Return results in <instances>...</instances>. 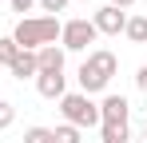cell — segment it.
Returning <instances> with one entry per match:
<instances>
[{"label": "cell", "instance_id": "cell-1", "mask_svg": "<svg viewBox=\"0 0 147 143\" xmlns=\"http://www.w3.org/2000/svg\"><path fill=\"white\" fill-rule=\"evenodd\" d=\"M115 72H119L115 52H107V48H92V52H88V60H84V64H80V72H76L80 92H84V95L107 92V84H111V76H115Z\"/></svg>", "mask_w": 147, "mask_h": 143}, {"label": "cell", "instance_id": "cell-2", "mask_svg": "<svg viewBox=\"0 0 147 143\" xmlns=\"http://www.w3.org/2000/svg\"><path fill=\"white\" fill-rule=\"evenodd\" d=\"M60 16H20L16 28H12V40L16 48H24V52H40V48H48L60 40Z\"/></svg>", "mask_w": 147, "mask_h": 143}, {"label": "cell", "instance_id": "cell-3", "mask_svg": "<svg viewBox=\"0 0 147 143\" xmlns=\"http://www.w3.org/2000/svg\"><path fill=\"white\" fill-rule=\"evenodd\" d=\"M60 115H64V123H72V127H96L99 123V103L92 99V95L84 92H68L64 99H60Z\"/></svg>", "mask_w": 147, "mask_h": 143}, {"label": "cell", "instance_id": "cell-4", "mask_svg": "<svg viewBox=\"0 0 147 143\" xmlns=\"http://www.w3.org/2000/svg\"><path fill=\"white\" fill-rule=\"evenodd\" d=\"M96 40H99V32L88 16L64 20V28H60V48L64 52H88V44H96Z\"/></svg>", "mask_w": 147, "mask_h": 143}, {"label": "cell", "instance_id": "cell-5", "mask_svg": "<svg viewBox=\"0 0 147 143\" xmlns=\"http://www.w3.org/2000/svg\"><path fill=\"white\" fill-rule=\"evenodd\" d=\"M127 115H131V103L123 95H115V92H103V99H99V123H127Z\"/></svg>", "mask_w": 147, "mask_h": 143}, {"label": "cell", "instance_id": "cell-6", "mask_svg": "<svg viewBox=\"0 0 147 143\" xmlns=\"http://www.w3.org/2000/svg\"><path fill=\"white\" fill-rule=\"evenodd\" d=\"M92 24H96V32H99V36H119L123 28H127V12L111 8V4H103L96 16H92Z\"/></svg>", "mask_w": 147, "mask_h": 143}, {"label": "cell", "instance_id": "cell-7", "mask_svg": "<svg viewBox=\"0 0 147 143\" xmlns=\"http://www.w3.org/2000/svg\"><path fill=\"white\" fill-rule=\"evenodd\" d=\"M36 92L44 95V99H56V103H60V99L68 95V76H64V72H40V76H36Z\"/></svg>", "mask_w": 147, "mask_h": 143}, {"label": "cell", "instance_id": "cell-8", "mask_svg": "<svg viewBox=\"0 0 147 143\" xmlns=\"http://www.w3.org/2000/svg\"><path fill=\"white\" fill-rule=\"evenodd\" d=\"M8 72H12L16 80H36V76H40V68H36V52H24V48H20V52L12 56Z\"/></svg>", "mask_w": 147, "mask_h": 143}, {"label": "cell", "instance_id": "cell-9", "mask_svg": "<svg viewBox=\"0 0 147 143\" xmlns=\"http://www.w3.org/2000/svg\"><path fill=\"white\" fill-rule=\"evenodd\" d=\"M36 68L40 72H64V48H56V44L40 48L36 52Z\"/></svg>", "mask_w": 147, "mask_h": 143}, {"label": "cell", "instance_id": "cell-10", "mask_svg": "<svg viewBox=\"0 0 147 143\" xmlns=\"http://www.w3.org/2000/svg\"><path fill=\"white\" fill-rule=\"evenodd\" d=\"M99 139L103 143H131V127L127 123H99Z\"/></svg>", "mask_w": 147, "mask_h": 143}, {"label": "cell", "instance_id": "cell-11", "mask_svg": "<svg viewBox=\"0 0 147 143\" xmlns=\"http://www.w3.org/2000/svg\"><path fill=\"white\" fill-rule=\"evenodd\" d=\"M123 36H127L131 44H147V16H127Z\"/></svg>", "mask_w": 147, "mask_h": 143}, {"label": "cell", "instance_id": "cell-12", "mask_svg": "<svg viewBox=\"0 0 147 143\" xmlns=\"http://www.w3.org/2000/svg\"><path fill=\"white\" fill-rule=\"evenodd\" d=\"M52 139H56V143H84V139H80V127H72V123L52 127Z\"/></svg>", "mask_w": 147, "mask_h": 143}, {"label": "cell", "instance_id": "cell-13", "mask_svg": "<svg viewBox=\"0 0 147 143\" xmlns=\"http://www.w3.org/2000/svg\"><path fill=\"white\" fill-rule=\"evenodd\" d=\"M16 52H20V48H16V40H12V36H0V68H8Z\"/></svg>", "mask_w": 147, "mask_h": 143}, {"label": "cell", "instance_id": "cell-14", "mask_svg": "<svg viewBox=\"0 0 147 143\" xmlns=\"http://www.w3.org/2000/svg\"><path fill=\"white\" fill-rule=\"evenodd\" d=\"M24 143H56V139H52V127H28Z\"/></svg>", "mask_w": 147, "mask_h": 143}, {"label": "cell", "instance_id": "cell-15", "mask_svg": "<svg viewBox=\"0 0 147 143\" xmlns=\"http://www.w3.org/2000/svg\"><path fill=\"white\" fill-rule=\"evenodd\" d=\"M16 123V103H8V99H0V131H8Z\"/></svg>", "mask_w": 147, "mask_h": 143}, {"label": "cell", "instance_id": "cell-16", "mask_svg": "<svg viewBox=\"0 0 147 143\" xmlns=\"http://www.w3.org/2000/svg\"><path fill=\"white\" fill-rule=\"evenodd\" d=\"M68 4H72V0H36V8H40L44 16H60Z\"/></svg>", "mask_w": 147, "mask_h": 143}, {"label": "cell", "instance_id": "cell-17", "mask_svg": "<svg viewBox=\"0 0 147 143\" xmlns=\"http://www.w3.org/2000/svg\"><path fill=\"white\" fill-rule=\"evenodd\" d=\"M8 4H12V12H32L36 8V0H8Z\"/></svg>", "mask_w": 147, "mask_h": 143}, {"label": "cell", "instance_id": "cell-18", "mask_svg": "<svg viewBox=\"0 0 147 143\" xmlns=\"http://www.w3.org/2000/svg\"><path fill=\"white\" fill-rule=\"evenodd\" d=\"M135 88H139V92L147 95V64H143V68H139V72H135Z\"/></svg>", "mask_w": 147, "mask_h": 143}, {"label": "cell", "instance_id": "cell-19", "mask_svg": "<svg viewBox=\"0 0 147 143\" xmlns=\"http://www.w3.org/2000/svg\"><path fill=\"white\" fill-rule=\"evenodd\" d=\"M131 4H135V0H111V8H119V12H127Z\"/></svg>", "mask_w": 147, "mask_h": 143}, {"label": "cell", "instance_id": "cell-20", "mask_svg": "<svg viewBox=\"0 0 147 143\" xmlns=\"http://www.w3.org/2000/svg\"><path fill=\"white\" fill-rule=\"evenodd\" d=\"M135 143H147V131H143V139H135Z\"/></svg>", "mask_w": 147, "mask_h": 143}, {"label": "cell", "instance_id": "cell-21", "mask_svg": "<svg viewBox=\"0 0 147 143\" xmlns=\"http://www.w3.org/2000/svg\"><path fill=\"white\" fill-rule=\"evenodd\" d=\"M84 4H88V0H84Z\"/></svg>", "mask_w": 147, "mask_h": 143}, {"label": "cell", "instance_id": "cell-22", "mask_svg": "<svg viewBox=\"0 0 147 143\" xmlns=\"http://www.w3.org/2000/svg\"><path fill=\"white\" fill-rule=\"evenodd\" d=\"M143 131H147V127H143Z\"/></svg>", "mask_w": 147, "mask_h": 143}]
</instances>
